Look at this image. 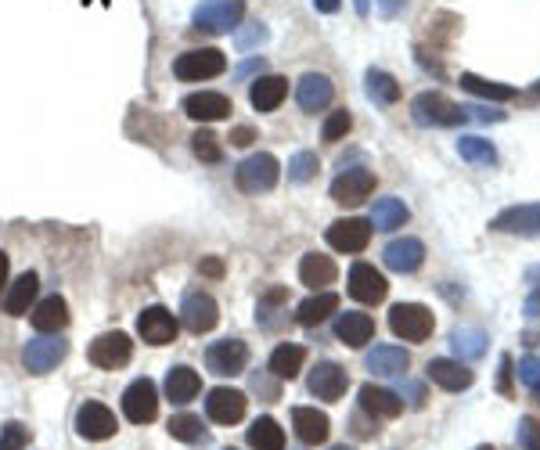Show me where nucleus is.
<instances>
[{
    "mask_svg": "<svg viewBox=\"0 0 540 450\" xmlns=\"http://www.w3.org/2000/svg\"><path fill=\"white\" fill-rule=\"evenodd\" d=\"M411 119L418 126H458V123H469L465 108L454 105V101H447L436 90H425V94H418L411 101Z\"/></svg>",
    "mask_w": 540,
    "mask_h": 450,
    "instance_id": "1",
    "label": "nucleus"
},
{
    "mask_svg": "<svg viewBox=\"0 0 540 450\" xmlns=\"http://www.w3.org/2000/svg\"><path fill=\"white\" fill-rule=\"evenodd\" d=\"M389 328L404 343H425L433 335V328H436V317L422 303H396L389 310Z\"/></svg>",
    "mask_w": 540,
    "mask_h": 450,
    "instance_id": "2",
    "label": "nucleus"
},
{
    "mask_svg": "<svg viewBox=\"0 0 540 450\" xmlns=\"http://www.w3.org/2000/svg\"><path fill=\"white\" fill-rule=\"evenodd\" d=\"M224 69H228V58H224V51H217V47H195V51L177 54V61H173V76L184 79V83L213 79V76H220Z\"/></svg>",
    "mask_w": 540,
    "mask_h": 450,
    "instance_id": "3",
    "label": "nucleus"
},
{
    "mask_svg": "<svg viewBox=\"0 0 540 450\" xmlns=\"http://www.w3.org/2000/svg\"><path fill=\"white\" fill-rule=\"evenodd\" d=\"M277 177H281V162H277L270 152L249 155V159L235 170V180H238V188H242L246 195H264V191H270V188L277 184Z\"/></svg>",
    "mask_w": 540,
    "mask_h": 450,
    "instance_id": "4",
    "label": "nucleus"
},
{
    "mask_svg": "<svg viewBox=\"0 0 540 450\" xmlns=\"http://www.w3.org/2000/svg\"><path fill=\"white\" fill-rule=\"evenodd\" d=\"M246 18V0H206L195 7V29L202 32H231Z\"/></svg>",
    "mask_w": 540,
    "mask_h": 450,
    "instance_id": "5",
    "label": "nucleus"
},
{
    "mask_svg": "<svg viewBox=\"0 0 540 450\" xmlns=\"http://www.w3.org/2000/svg\"><path fill=\"white\" fill-rule=\"evenodd\" d=\"M87 357H90L94 368L116 372V368L130 364V357H134V343H130L126 332H105V335H98V339L90 343V354H87Z\"/></svg>",
    "mask_w": 540,
    "mask_h": 450,
    "instance_id": "6",
    "label": "nucleus"
},
{
    "mask_svg": "<svg viewBox=\"0 0 540 450\" xmlns=\"http://www.w3.org/2000/svg\"><path fill=\"white\" fill-rule=\"evenodd\" d=\"M123 415L134 426L155 422V415H159V390H155L152 379H137V382L126 386V393H123Z\"/></svg>",
    "mask_w": 540,
    "mask_h": 450,
    "instance_id": "7",
    "label": "nucleus"
},
{
    "mask_svg": "<svg viewBox=\"0 0 540 450\" xmlns=\"http://www.w3.org/2000/svg\"><path fill=\"white\" fill-rule=\"evenodd\" d=\"M249 364V346L242 339H220L206 350V368L220 379H231V375H242Z\"/></svg>",
    "mask_w": 540,
    "mask_h": 450,
    "instance_id": "8",
    "label": "nucleus"
},
{
    "mask_svg": "<svg viewBox=\"0 0 540 450\" xmlns=\"http://www.w3.org/2000/svg\"><path fill=\"white\" fill-rule=\"evenodd\" d=\"M65 354H69V343L51 339V335H40V339H29V343H25L22 364H25V372H33V375H47V372H54V368L65 361Z\"/></svg>",
    "mask_w": 540,
    "mask_h": 450,
    "instance_id": "9",
    "label": "nucleus"
},
{
    "mask_svg": "<svg viewBox=\"0 0 540 450\" xmlns=\"http://www.w3.org/2000/svg\"><path fill=\"white\" fill-rule=\"evenodd\" d=\"M177 332H181V321H177L166 307H148V310H141V317H137V335H141L148 346H170V343L177 339Z\"/></svg>",
    "mask_w": 540,
    "mask_h": 450,
    "instance_id": "10",
    "label": "nucleus"
},
{
    "mask_svg": "<svg viewBox=\"0 0 540 450\" xmlns=\"http://www.w3.org/2000/svg\"><path fill=\"white\" fill-rule=\"evenodd\" d=\"M371 220H360V216H349V220H335L331 227H328V245L335 249V253H364L368 249V242H371Z\"/></svg>",
    "mask_w": 540,
    "mask_h": 450,
    "instance_id": "11",
    "label": "nucleus"
},
{
    "mask_svg": "<svg viewBox=\"0 0 540 450\" xmlns=\"http://www.w3.org/2000/svg\"><path fill=\"white\" fill-rule=\"evenodd\" d=\"M181 321L188 332L202 335V332H213L217 321H220V307L209 292H188L184 296V307H181Z\"/></svg>",
    "mask_w": 540,
    "mask_h": 450,
    "instance_id": "12",
    "label": "nucleus"
},
{
    "mask_svg": "<svg viewBox=\"0 0 540 450\" xmlns=\"http://www.w3.org/2000/svg\"><path fill=\"white\" fill-rule=\"evenodd\" d=\"M501 234H519V238H537L540 234V202H526V206H508L494 216L490 224Z\"/></svg>",
    "mask_w": 540,
    "mask_h": 450,
    "instance_id": "13",
    "label": "nucleus"
},
{
    "mask_svg": "<svg viewBox=\"0 0 540 450\" xmlns=\"http://www.w3.org/2000/svg\"><path fill=\"white\" fill-rule=\"evenodd\" d=\"M116 415L105 408V404H98V400H87L79 411H76V433L83 436V440H94V444H101V440H108V436H116Z\"/></svg>",
    "mask_w": 540,
    "mask_h": 450,
    "instance_id": "14",
    "label": "nucleus"
},
{
    "mask_svg": "<svg viewBox=\"0 0 540 450\" xmlns=\"http://www.w3.org/2000/svg\"><path fill=\"white\" fill-rule=\"evenodd\" d=\"M375 191V173L371 170H342L335 180H331V198L339 206H360L368 195Z\"/></svg>",
    "mask_w": 540,
    "mask_h": 450,
    "instance_id": "15",
    "label": "nucleus"
},
{
    "mask_svg": "<svg viewBox=\"0 0 540 450\" xmlns=\"http://www.w3.org/2000/svg\"><path fill=\"white\" fill-rule=\"evenodd\" d=\"M246 408H249L246 393H238V390H231V386L209 390L206 415H209L217 426H235V422H242V418H246Z\"/></svg>",
    "mask_w": 540,
    "mask_h": 450,
    "instance_id": "16",
    "label": "nucleus"
},
{
    "mask_svg": "<svg viewBox=\"0 0 540 450\" xmlns=\"http://www.w3.org/2000/svg\"><path fill=\"white\" fill-rule=\"evenodd\" d=\"M386 292H389V285H386L382 271H375L371 263H353V267H349V296H353L357 303L375 307V303L386 299Z\"/></svg>",
    "mask_w": 540,
    "mask_h": 450,
    "instance_id": "17",
    "label": "nucleus"
},
{
    "mask_svg": "<svg viewBox=\"0 0 540 450\" xmlns=\"http://www.w3.org/2000/svg\"><path fill=\"white\" fill-rule=\"evenodd\" d=\"M335 97V83L324 76V72H306L299 83H295V101L303 112H324Z\"/></svg>",
    "mask_w": 540,
    "mask_h": 450,
    "instance_id": "18",
    "label": "nucleus"
},
{
    "mask_svg": "<svg viewBox=\"0 0 540 450\" xmlns=\"http://www.w3.org/2000/svg\"><path fill=\"white\" fill-rule=\"evenodd\" d=\"M310 393L317 397V400H339L342 393H346V386H349V375H346V368H339L335 361H321L313 372H310Z\"/></svg>",
    "mask_w": 540,
    "mask_h": 450,
    "instance_id": "19",
    "label": "nucleus"
},
{
    "mask_svg": "<svg viewBox=\"0 0 540 450\" xmlns=\"http://www.w3.org/2000/svg\"><path fill=\"white\" fill-rule=\"evenodd\" d=\"M184 112L199 123H213V119H228L235 108H231V97L228 94H217V90H199V94H188L184 97Z\"/></svg>",
    "mask_w": 540,
    "mask_h": 450,
    "instance_id": "20",
    "label": "nucleus"
},
{
    "mask_svg": "<svg viewBox=\"0 0 540 450\" xmlns=\"http://www.w3.org/2000/svg\"><path fill=\"white\" fill-rule=\"evenodd\" d=\"M382 260H386V267L396 271V274H414V271L425 263V245H422L418 238H396V242L386 245Z\"/></svg>",
    "mask_w": 540,
    "mask_h": 450,
    "instance_id": "21",
    "label": "nucleus"
},
{
    "mask_svg": "<svg viewBox=\"0 0 540 450\" xmlns=\"http://www.w3.org/2000/svg\"><path fill=\"white\" fill-rule=\"evenodd\" d=\"M335 335H339L349 350H360L364 343H371V335H375V321H371V314L346 310V314H339V321H335Z\"/></svg>",
    "mask_w": 540,
    "mask_h": 450,
    "instance_id": "22",
    "label": "nucleus"
},
{
    "mask_svg": "<svg viewBox=\"0 0 540 450\" xmlns=\"http://www.w3.org/2000/svg\"><path fill=\"white\" fill-rule=\"evenodd\" d=\"M292 429L299 433V440H303V444L317 447V444H324V440H328L331 422H328V415H324V411H317V408H295V411H292Z\"/></svg>",
    "mask_w": 540,
    "mask_h": 450,
    "instance_id": "23",
    "label": "nucleus"
},
{
    "mask_svg": "<svg viewBox=\"0 0 540 450\" xmlns=\"http://www.w3.org/2000/svg\"><path fill=\"white\" fill-rule=\"evenodd\" d=\"M429 382H436L440 390L461 393V390H469V386H472V372H469L461 361L436 357V361H429Z\"/></svg>",
    "mask_w": 540,
    "mask_h": 450,
    "instance_id": "24",
    "label": "nucleus"
},
{
    "mask_svg": "<svg viewBox=\"0 0 540 450\" xmlns=\"http://www.w3.org/2000/svg\"><path fill=\"white\" fill-rule=\"evenodd\" d=\"M36 289H40V278H36L33 271H25L22 278H14V281L7 285V292H4V314H7V317L29 314V303L36 299Z\"/></svg>",
    "mask_w": 540,
    "mask_h": 450,
    "instance_id": "25",
    "label": "nucleus"
},
{
    "mask_svg": "<svg viewBox=\"0 0 540 450\" xmlns=\"http://www.w3.org/2000/svg\"><path fill=\"white\" fill-rule=\"evenodd\" d=\"M360 411H368L371 418H396L404 411L400 393L382 390V386H360Z\"/></svg>",
    "mask_w": 540,
    "mask_h": 450,
    "instance_id": "26",
    "label": "nucleus"
},
{
    "mask_svg": "<svg viewBox=\"0 0 540 450\" xmlns=\"http://www.w3.org/2000/svg\"><path fill=\"white\" fill-rule=\"evenodd\" d=\"M65 325H69V303H65L61 296H47V299L36 303V310H33V328H36L40 335L61 332Z\"/></svg>",
    "mask_w": 540,
    "mask_h": 450,
    "instance_id": "27",
    "label": "nucleus"
},
{
    "mask_svg": "<svg viewBox=\"0 0 540 450\" xmlns=\"http://www.w3.org/2000/svg\"><path fill=\"white\" fill-rule=\"evenodd\" d=\"M335 274H339V271H335L331 256H321V253H306L303 263H299V281H303L306 289H313V292H317V289L324 292V289L335 281Z\"/></svg>",
    "mask_w": 540,
    "mask_h": 450,
    "instance_id": "28",
    "label": "nucleus"
},
{
    "mask_svg": "<svg viewBox=\"0 0 540 450\" xmlns=\"http://www.w3.org/2000/svg\"><path fill=\"white\" fill-rule=\"evenodd\" d=\"M284 97H288V79L284 76H256V83L249 90V101H253L256 112H274Z\"/></svg>",
    "mask_w": 540,
    "mask_h": 450,
    "instance_id": "29",
    "label": "nucleus"
},
{
    "mask_svg": "<svg viewBox=\"0 0 540 450\" xmlns=\"http://www.w3.org/2000/svg\"><path fill=\"white\" fill-rule=\"evenodd\" d=\"M199 390H202V379H199V372H191L188 364H177V368L166 372V397H170L173 404L195 400Z\"/></svg>",
    "mask_w": 540,
    "mask_h": 450,
    "instance_id": "30",
    "label": "nucleus"
},
{
    "mask_svg": "<svg viewBox=\"0 0 540 450\" xmlns=\"http://www.w3.org/2000/svg\"><path fill=\"white\" fill-rule=\"evenodd\" d=\"M335 310H339V296H335V292H313L310 299H303V303H299L295 321H299L303 328H313V325L328 321Z\"/></svg>",
    "mask_w": 540,
    "mask_h": 450,
    "instance_id": "31",
    "label": "nucleus"
},
{
    "mask_svg": "<svg viewBox=\"0 0 540 450\" xmlns=\"http://www.w3.org/2000/svg\"><path fill=\"white\" fill-rule=\"evenodd\" d=\"M411 368V354L404 346H375L368 354V372L375 375H404Z\"/></svg>",
    "mask_w": 540,
    "mask_h": 450,
    "instance_id": "32",
    "label": "nucleus"
},
{
    "mask_svg": "<svg viewBox=\"0 0 540 450\" xmlns=\"http://www.w3.org/2000/svg\"><path fill=\"white\" fill-rule=\"evenodd\" d=\"M303 361H306V350L295 346V343H281L274 354H270V375L274 379H295L303 372Z\"/></svg>",
    "mask_w": 540,
    "mask_h": 450,
    "instance_id": "33",
    "label": "nucleus"
},
{
    "mask_svg": "<svg viewBox=\"0 0 540 450\" xmlns=\"http://www.w3.org/2000/svg\"><path fill=\"white\" fill-rule=\"evenodd\" d=\"M407 206L400 202V198H378L375 202V209H371V227L375 231H396V227H404L407 224Z\"/></svg>",
    "mask_w": 540,
    "mask_h": 450,
    "instance_id": "34",
    "label": "nucleus"
},
{
    "mask_svg": "<svg viewBox=\"0 0 540 450\" xmlns=\"http://www.w3.org/2000/svg\"><path fill=\"white\" fill-rule=\"evenodd\" d=\"M461 90H469V94H476V97H487V101H512V97H516V87L483 79V76H476V72H461Z\"/></svg>",
    "mask_w": 540,
    "mask_h": 450,
    "instance_id": "35",
    "label": "nucleus"
},
{
    "mask_svg": "<svg viewBox=\"0 0 540 450\" xmlns=\"http://www.w3.org/2000/svg\"><path fill=\"white\" fill-rule=\"evenodd\" d=\"M487 332H479V328H454V335H451V346H454V354L461 357V361H479L483 354H487Z\"/></svg>",
    "mask_w": 540,
    "mask_h": 450,
    "instance_id": "36",
    "label": "nucleus"
},
{
    "mask_svg": "<svg viewBox=\"0 0 540 450\" xmlns=\"http://www.w3.org/2000/svg\"><path fill=\"white\" fill-rule=\"evenodd\" d=\"M249 447L253 450H284V429L274 418H256L249 429Z\"/></svg>",
    "mask_w": 540,
    "mask_h": 450,
    "instance_id": "37",
    "label": "nucleus"
},
{
    "mask_svg": "<svg viewBox=\"0 0 540 450\" xmlns=\"http://www.w3.org/2000/svg\"><path fill=\"white\" fill-rule=\"evenodd\" d=\"M368 97H371L375 105H393V101H400V83H396L389 72L371 69V72H368Z\"/></svg>",
    "mask_w": 540,
    "mask_h": 450,
    "instance_id": "38",
    "label": "nucleus"
},
{
    "mask_svg": "<svg viewBox=\"0 0 540 450\" xmlns=\"http://www.w3.org/2000/svg\"><path fill=\"white\" fill-rule=\"evenodd\" d=\"M458 155L472 166H498V148L483 137H461L458 141Z\"/></svg>",
    "mask_w": 540,
    "mask_h": 450,
    "instance_id": "39",
    "label": "nucleus"
},
{
    "mask_svg": "<svg viewBox=\"0 0 540 450\" xmlns=\"http://www.w3.org/2000/svg\"><path fill=\"white\" fill-rule=\"evenodd\" d=\"M166 429H170V436L181 440V444H202V440H206V426H202L199 415H173Z\"/></svg>",
    "mask_w": 540,
    "mask_h": 450,
    "instance_id": "40",
    "label": "nucleus"
},
{
    "mask_svg": "<svg viewBox=\"0 0 540 450\" xmlns=\"http://www.w3.org/2000/svg\"><path fill=\"white\" fill-rule=\"evenodd\" d=\"M191 152L202 159V162H220L224 159V144L213 130H195L191 133Z\"/></svg>",
    "mask_w": 540,
    "mask_h": 450,
    "instance_id": "41",
    "label": "nucleus"
},
{
    "mask_svg": "<svg viewBox=\"0 0 540 450\" xmlns=\"http://www.w3.org/2000/svg\"><path fill=\"white\" fill-rule=\"evenodd\" d=\"M317 170H321V162H317L313 152H295V155L288 159V180H292V184H306V180H313Z\"/></svg>",
    "mask_w": 540,
    "mask_h": 450,
    "instance_id": "42",
    "label": "nucleus"
},
{
    "mask_svg": "<svg viewBox=\"0 0 540 450\" xmlns=\"http://www.w3.org/2000/svg\"><path fill=\"white\" fill-rule=\"evenodd\" d=\"M349 126H353V115H349L346 108H335V112H328V119H324V126H321V137H324L328 144H335V141H342V137L349 133Z\"/></svg>",
    "mask_w": 540,
    "mask_h": 450,
    "instance_id": "43",
    "label": "nucleus"
},
{
    "mask_svg": "<svg viewBox=\"0 0 540 450\" xmlns=\"http://www.w3.org/2000/svg\"><path fill=\"white\" fill-rule=\"evenodd\" d=\"M29 444V429L22 422H7L0 429V450H22Z\"/></svg>",
    "mask_w": 540,
    "mask_h": 450,
    "instance_id": "44",
    "label": "nucleus"
},
{
    "mask_svg": "<svg viewBox=\"0 0 540 450\" xmlns=\"http://www.w3.org/2000/svg\"><path fill=\"white\" fill-rule=\"evenodd\" d=\"M516 440L523 450H540V418H519Z\"/></svg>",
    "mask_w": 540,
    "mask_h": 450,
    "instance_id": "45",
    "label": "nucleus"
},
{
    "mask_svg": "<svg viewBox=\"0 0 540 450\" xmlns=\"http://www.w3.org/2000/svg\"><path fill=\"white\" fill-rule=\"evenodd\" d=\"M264 40H267V25H264V22H253L249 29L238 32V47H242V51H249V47H256V43H264Z\"/></svg>",
    "mask_w": 540,
    "mask_h": 450,
    "instance_id": "46",
    "label": "nucleus"
},
{
    "mask_svg": "<svg viewBox=\"0 0 540 450\" xmlns=\"http://www.w3.org/2000/svg\"><path fill=\"white\" fill-rule=\"evenodd\" d=\"M519 379H523L530 390H540V357H523V361H519Z\"/></svg>",
    "mask_w": 540,
    "mask_h": 450,
    "instance_id": "47",
    "label": "nucleus"
},
{
    "mask_svg": "<svg viewBox=\"0 0 540 450\" xmlns=\"http://www.w3.org/2000/svg\"><path fill=\"white\" fill-rule=\"evenodd\" d=\"M465 115H469V119H479V123H501V119H505L501 112H490V108H479V105H469Z\"/></svg>",
    "mask_w": 540,
    "mask_h": 450,
    "instance_id": "48",
    "label": "nucleus"
},
{
    "mask_svg": "<svg viewBox=\"0 0 540 450\" xmlns=\"http://www.w3.org/2000/svg\"><path fill=\"white\" fill-rule=\"evenodd\" d=\"M228 141H231V144H238V148H246V144H253V141H256V130H253V126H235Z\"/></svg>",
    "mask_w": 540,
    "mask_h": 450,
    "instance_id": "49",
    "label": "nucleus"
},
{
    "mask_svg": "<svg viewBox=\"0 0 540 450\" xmlns=\"http://www.w3.org/2000/svg\"><path fill=\"white\" fill-rule=\"evenodd\" d=\"M264 69H267V61H264V58H249V61H246L235 76H238V79H246V76H253V72H260V76H264Z\"/></svg>",
    "mask_w": 540,
    "mask_h": 450,
    "instance_id": "50",
    "label": "nucleus"
},
{
    "mask_svg": "<svg viewBox=\"0 0 540 450\" xmlns=\"http://www.w3.org/2000/svg\"><path fill=\"white\" fill-rule=\"evenodd\" d=\"M313 7H317L321 14H335V11L342 7V0H313Z\"/></svg>",
    "mask_w": 540,
    "mask_h": 450,
    "instance_id": "51",
    "label": "nucleus"
},
{
    "mask_svg": "<svg viewBox=\"0 0 540 450\" xmlns=\"http://www.w3.org/2000/svg\"><path fill=\"white\" fill-rule=\"evenodd\" d=\"M202 274L220 278V274H224V263H220V260H206V263H202Z\"/></svg>",
    "mask_w": 540,
    "mask_h": 450,
    "instance_id": "52",
    "label": "nucleus"
},
{
    "mask_svg": "<svg viewBox=\"0 0 540 450\" xmlns=\"http://www.w3.org/2000/svg\"><path fill=\"white\" fill-rule=\"evenodd\" d=\"M526 317H540V292H534V296L526 299Z\"/></svg>",
    "mask_w": 540,
    "mask_h": 450,
    "instance_id": "53",
    "label": "nucleus"
},
{
    "mask_svg": "<svg viewBox=\"0 0 540 450\" xmlns=\"http://www.w3.org/2000/svg\"><path fill=\"white\" fill-rule=\"evenodd\" d=\"M508 372H512V357H501V390L508 393Z\"/></svg>",
    "mask_w": 540,
    "mask_h": 450,
    "instance_id": "54",
    "label": "nucleus"
},
{
    "mask_svg": "<svg viewBox=\"0 0 540 450\" xmlns=\"http://www.w3.org/2000/svg\"><path fill=\"white\" fill-rule=\"evenodd\" d=\"M7 267H11V263H7V253H0V292L7 289Z\"/></svg>",
    "mask_w": 540,
    "mask_h": 450,
    "instance_id": "55",
    "label": "nucleus"
},
{
    "mask_svg": "<svg viewBox=\"0 0 540 450\" xmlns=\"http://www.w3.org/2000/svg\"><path fill=\"white\" fill-rule=\"evenodd\" d=\"M357 4V14H368L371 11V0H353Z\"/></svg>",
    "mask_w": 540,
    "mask_h": 450,
    "instance_id": "56",
    "label": "nucleus"
},
{
    "mask_svg": "<svg viewBox=\"0 0 540 450\" xmlns=\"http://www.w3.org/2000/svg\"><path fill=\"white\" fill-rule=\"evenodd\" d=\"M396 11V0H382V14H393Z\"/></svg>",
    "mask_w": 540,
    "mask_h": 450,
    "instance_id": "57",
    "label": "nucleus"
},
{
    "mask_svg": "<svg viewBox=\"0 0 540 450\" xmlns=\"http://www.w3.org/2000/svg\"><path fill=\"white\" fill-rule=\"evenodd\" d=\"M530 281H540V267H534V271H530Z\"/></svg>",
    "mask_w": 540,
    "mask_h": 450,
    "instance_id": "58",
    "label": "nucleus"
},
{
    "mask_svg": "<svg viewBox=\"0 0 540 450\" xmlns=\"http://www.w3.org/2000/svg\"><path fill=\"white\" fill-rule=\"evenodd\" d=\"M534 97H540V79L534 83Z\"/></svg>",
    "mask_w": 540,
    "mask_h": 450,
    "instance_id": "59",
    "label": "nucleus"
},
{
    "mask_svg": "<svg viewBox=\"0 0 540 450\" xmlns=\"http://www.w3.org/2000/svg\"><path fill=\"white\" fill-rule=\"evenodd\" d=\"M476 450H494V447H490V444H483V447H476Z\"/></svg>",
    "mask_w": 540,
    "mask_h": 450,
    "instance_id": "60",
    "label": "nucleus"
},
{
    "mask_svg": "<svg viewBox=\"0 0 540 450\" xmlns=\"http://www.w3.org/2000/svg\"><path fill=\"white\" fill-rule=\"evenodd\" d=\"M331 450H349V447H346V444H342V447H331Z\"/></svg>",
    "mask_w": 540,
    "mask_h": 450,
    "instance_id": "61",
    "label": "nucleus"
},
{
    "mask_svg": "<svg viewBox=\"0 0 540 450\" xmlns=\"http://www.w3.org/2000/svg\"><path fill=\"white\" fill-rule=\"evenodd\" d=\"M534 393H537V404H540V390H534Z\"/></svg>",
    "mask_w": 540,
    "mask_h": 450,
    "instance_id": "62",
    "label": "nucleus"
},
{
    "mask_svg": "<svg viewBox=\"0 0 540 450\" xmlns=\"http://www.w3.org/2000/svg\"><path fill=\"white\" fill-rule=\"evenodd\" d=\"M228 450H231V447H228Z\"/></svg>",
    "mask_w": 540,
    "mask_h": 450,
    "instance_id": "63",
    "label": "nucleus"
}]
</instances>
